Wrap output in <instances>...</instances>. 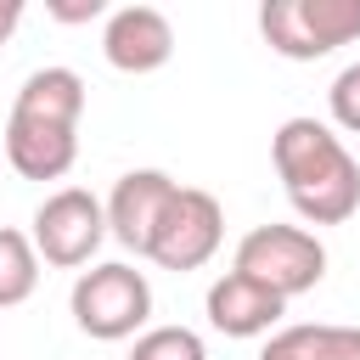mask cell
<instances>
[{
  "label": "cell",
  "mask_w": 360,
  "mask_h": 360,
  "mask_svg": "<svg viewBox=\"0 0 360 360\" xmlns=\"http://www.w3.org/2000/svg\"><path fill=\"white\" fill-rule=\"evenodd\" d=\"M281 191L304 225H343L360 214V163L321 118H287L270 141Z\"/></svg>",
  "instance_id": "cell-1"
},
{
  "label": "cell",
  "mask_w": 360,
  "mask_h": 360,
  "mask_svg": "<svg viewBox=\"0 0 360 360\" xmlns=\"http://www.w3.org/2000/svg\"><path fill=\"white\" fill-rule=\"evenodd\" d=\"M68 309H73V326L84 338L124 343V338H141L146 321H152V281H146V270H135L124 259H107V264L79 270V281L68 292Z\"/></svg>",
  "instance_id": "cell-2"
},
{
  "label": "cell",
  "mask_w": 360,
  "mask_h": 360,
  "mask_svg": "<svg viewBox=\"0 0 360 360\" xmlns=\"http://www.w3.org/2000/svg\"><path fill=\"white\" fill-rule=\"evenodd\" d=\"M259 34L287 62H321L338 45L360 39V0H264Z\"/></svg>",
  "instance_id": "cell-3"
},
{
  "label": "cell",
  "mask_w": 360,
  "mask_h": 360,
  "mask_svg": "<svg viewBox=\"0 0 360 360\" xmlns=\"http://www.w3.org/2000/svg\"><path fill=\"white\" fill-rule=\"evenodd\" d=\"M248 281L270 287L276 298H298L309 287H321L326 276V248L315 231L304 225H253L242 242H236V264Z\"/></svg>",
  "instance_id": "cell-4"
},
{
  "label": "cell",
  "mask_w": 360,
  "mask_h": 360,
  "mask_svg": "<svg viewBox=\"0 0 360 360\" xmlns=\"http://www.w3.org/2000/svg\"><path fill=\"white\" fill-rule=\"evenodd\" d=\"M219 242H225L219 197L202 191V186H174V197H169V208H163V219H158V231L146 242V259L158 270L186 276V270H202L219 253Z\"/></svg>",
  "instance_id": "cell-5"
},
{
  "label": "cell",
  "mask_w": 360,
  "mask_h": 360,
  "mask_svg": "<svg viewBox=\"0 0 360 360\" xmlns=\"http://www.w3.org/2000/svg\"><path fill=\"white\" fill-rule=\"evenodd\" d=\"M34 253L56 270H84L96 259V248L107 242V208L101 197H90L84 186H62L34 208V231H28Z\"/></svg>",
  "instance_id": "cell-6"
},
{
  "label": "cell",
  "mask_w": 360,
  "mask_h": 360,
  "mask_svg": "<svg viewBox=\"0 0 360 360\" xmlns=\"http://www.w3.org/2000/svg\"><path fill=\"white\" fill-rule=\"evenodd\" d=\"M101 56L118 73H158L174 56V22L158 6H118V11H107Z\"/></svg>",
  "instance_id": "cell-7"
},
{
  "label": "cell",
  "mask_w": 360,
  "mask_h": 360,
  "mask_svg": "<svg viewBox=\"0 0 360 360\" xmlns=\"http://www.w3.org/2000/svg\"><path fill=\"white\" fill-rule=\"evenodd\" d=\"M174 186H180V180H169L163 169H129V174H118L112 197L101 202V208H107V236L146 259V242H152V231H158Z\"/></svg>",
  "instance_id": "cell-8"
},
{
  "label": "cell",
  "mask_w": 360,
  "mask_h": 360,
  "mask_svg": "<svg viewBox=\"0 0 360 360\" xmlns=\"http://www.w3.org/2000/svg\"><path fill=\"white\" fill-rule=\"evenodd\" d=\"M281 309H287V298H276L270 287L248 281L242 270L214 276V281H208V298H202L208 326L225 332V338H264V332H276Z\"/></svg>",
  "instance_id": "cell-9"
},
{
  "label": "cell",
  "mask_w": 360,
  "mask_h": 360,
  "mask_svg": "<svg viewBox=\"0 0 360 360\" xmlns=\"http://www.w3.org/2000/svg\"><path fill=\"white\" fill-rule=\"evenodd\" d=\"M6 163L22 180H62L79 163V129L39 124V118H6Z\"/></svg>",
  "instance_id": "cell-10"
},
{
  "label": "cell",
  "mask_w": 360,
  "mask_h": 360,
  "mask_svg": "<svg viewBox=\"0 0 360 360\" xmlns=\"http://www.w3.org/2000/svg\"><path fill=\"white\" fill-rule=\"evenodd\" d=\"M17 118H39V124H62V129H79L84 118V79L73 68H34L11 101Z\"/></svg>",
  "instance_id": "cell-11"
},
{
  "label": "cell",
  "mask_w": 360,
  "mask_h": 360,
  "mask_svg": "<svg viewBox=\"0 0 360 360\" xmlns=\"http://www.w3.org/2000/svg\"><path fill=\"white\" fill-rule=\"evenodd\" d=\"M39 287V253L28 242V231H11L0 225V309H17L28 304Z\"/></svg>",
  "instance_id": "cell-12"
},
{
  "label": "cell",
  "mask_w": 360,
  "mask_h": 360,
  "mask_svg": "<svg viewBox=\"0 0 360 360\" xmlns=\"http://www.w3.org/2000/svg\"><path fill=\"white\" fill-rule=\"evenodd\" d=\"M129 360H208V349L191 326H146L129 343Z\"/></svg>",
  "instance_id": "cell-13"
},
{
  "label": "cell",
  "mask_w": 360,
  "mask_h": 360,
  "mask_svg": "<svg viewBox=\"0 0 360 360\" xmlns=\"http://www.w3.org/2000/svg\"><path fill=\"white\" fill-rule=\"evenodd\" d=\"M326 107H332V124H338V129L360 135V62H349V68L332 79V90H326Z\"/></svg>",
  "instance_id": "cell-14"
},
{
  "label": "cell",
  "mask_w": 360,
  "mask_h": 360,
  "mask_svg": "<svg viewBox=\"0 0 360 360\" xmlns=\"http://www.w3.org/2000/svg\"><path fill=\"white\" fill-rule=\"evenodd\" d=\"M259 360H315V326H281L259 349Z\"/></svg>",
  "instance_id": "cell-15"
},
{
  "label": "cell",
  "mask_w": 360,
  "mask_h": 360,
  "mask_svg": "<svg viewBox=\"0 0 360 360\" xmlns=\"http://www.w3.org/2000/svg\"><path fill=\"white\" fill-rule=\"evenodd\" d=\"M315 360H360V326H315Z\"/></svg>",
  "instance_id": "cell-16"
},
{
  "label": "cell",
  "mask_w": 360,
  "mask_h": 360,
  "mask_svg": "<svg viewBox=\"0 0 360 360\" xmlns=\"http://www.w3.org/2000/svg\"><path fill=\"white\" fill-rule=\"evenodd\" d=\"M45 11H51L56 22H96L107 6H101V0H45Z\"/></svg>",
  "instance_id": "cell-17"
},
{
  "label": "cell",
  "mask_w": 360,
  "mask_h": 360,
  "mask_svg": "<svg viewBox=\"0 0 360 360\" xmlns=\"http://www.w3.org/2000/svg\"><path fill=\"white\" fill-rule=\"evenodd\" d=\"M17 22H22V0H0V45L17 34Z\"/></svg>",
  "instance_id": "cell-18"
}]
</instances>
